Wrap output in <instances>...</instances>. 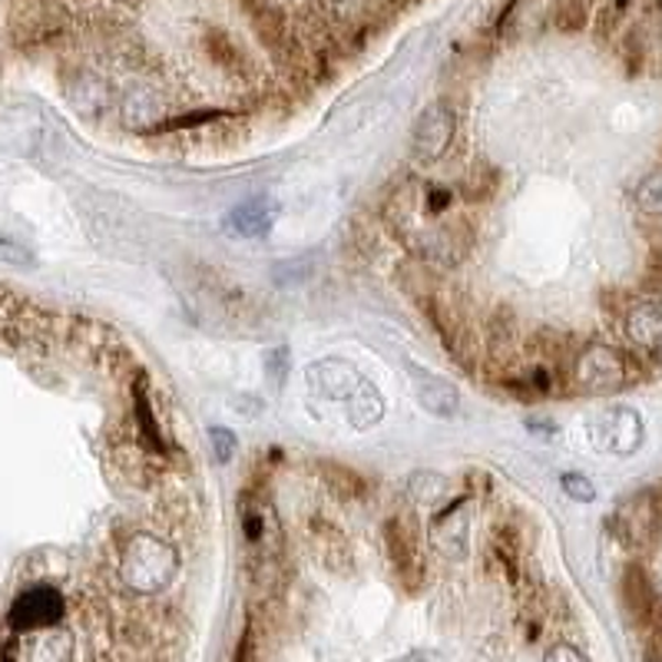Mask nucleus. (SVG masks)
I'll list each match as a JSON object with an SVG mask.
<instances>
[{"label": "nucleus", "mask_w": 662, "mask_h": 662, "mask_svg": "<svg viewBox=\"0 0 662 662\" xmlns=\"http://www.w3.org/2000/svg\"><path fill=\"white\" fill-rule=\"evenodd\" d=\"M543 662H586V655L576 645H569V642H556V645L546 649Z\"/></svg>", "instance_id": "29"}, {"label": "nucleus", "mask_w": 662, "mask_h": 662, "mask_svg": "<svg viewBox=\"0 0 662 662\" xmlns=\"http://www.w3.org/2000/svg\"><path fill=\"white\" fill-rule=\"evenodd\" d=\"M645 662H662V649H652V652L645 655Z\"/></svg>", "instance_id": "31"}, {"label": "nucleus", "mask_w": 662, "mask_h": 662, "mask_svg": "<svg viewBox=\"0 0 662 662\" xmlns=\"http://www.w3.org/2000/svg\"><path fill=\"white\" fill-rule=\"evenodd\" d=\"M209 447H213V457L219 460V464H229L232 457H236V434L229 431V427H213L209 431Z\"/></svg>", "instance_id": "27"}, {"label": "nucleus", "mask_w": 662, "mask_h": 662, "mask_svg": "<svg viewBox=\"0 0 662 662\" xmlns=\"http://www.w3.org/2000/svg\"><path fill=\"white\" fill-rule=\"evenodd\" d=\"M180 569V553L170 540L156 533H130L120 553V579L137 596H156L163 593Z\"/></svg>", "instance_id": "1"}, {"label": "nucleus", "mask_w": 662, "mask_h": 662, "mask_svg": "<svg viewBox=\"0 0 662 662\" xmlns=\"http://www.w3.org/2000/svg\"><path fill=\"white\" fill-rule=\"evenodd\" d=\"M0 262H4V265H18V269H31L34 256H31V249H24L14 239H0Z\"/></svg>", "instance_id": "28"}, {"label": "nucleus", "mask_w": 662, "mask_h": 662, "mask_svg": "<svg viewBox=\"0 0 662 662\" xmlns=\"http://www.w3.org/2000/svg\"><path fill=\"white\" fill-rule=\"evenodd\" d=\"M64 612H67L64 593L54 589V586H47V583H41V586L24 589V593L14 599L8 622H11L14 632H34V629L61 626Z\"/></svg>", "instance_id": "6"}, {"label": "nucleus", "mask_w": 662, "mask_h": 662, "mask_svg": "<svg viewBox=\"0 0 662 662\" xmlns=\"http://www.w3.org/2000/svg\"><path fill=\"white\" fill-rule=\"evenodd\" d=\"M348 401H351V424L355 427H375L381 421L384 404H381V394L371 388V381H361Z\"/></svg>", "instance_id": "21"}, {"label": "nucleus", "mask_w": 662, "mask_h": 662, "mask_svg": "<svg viewBox=\"0 0 662 662\" xmlns=\"http://www.w3.org/2000/svg\"><path fill=\"white\" fill-rule=\"evenodd\" d=\"M408 493H411L414 503H441L451 493V480L441 477V474H434V470H417L408 480Z\"/></svg>", "instance_id": "22"}, {"label": "nucleus", "mask_w": 662, "mask_h": 662, "mask_svg": "<svg viewBox=\"0 0 662 662\" xmlns=\"http://www.w3.org/2000/svg\"><path fill=\"white\" fill-rule=\"evenodd\" d=\"M318 477H322L325 490L338 500H361L368 493V477L341 460H322Z\"/></svg>", "instance_id": "20"}, {"label": "nucleus", "mask_w": 662, "mask_h": 662, "mask_svg": "<svg viewBox=\"0 0 662 662\" xmlns=\"http://www.w3.org/2000/svg\"><path fill=\"white\" fill-rule=\"evenodd\" d=\"M203 51L209 57L213 67H219L223 74L236 77V80H249L252 77V57L249 51L239 44V37H232L223 28H206L203 34Z\"/></svg>", "instance_id": "14"}, {"label": "nucleus", "mask_w": 662, "mask_h": 662, "mask_svg": "<svg viewBox=\"0 0 662 662\" xmlns=\"http://www.w3.org/2000/svg\"><path fill=\"white\" fill-rule=\"evenodd\" d=\"M583 24H586V4H583V0H556L553 28L573 34V31H583Z\"/></svg>", "instance_id": "24"}, {"label": "nucleus", "mask_w": 662, "mask_h": 662, "mask_svg": "<svg viewBox=\"0 0 662 662\" xmlns=\"http://www.w3.org/2000/svg\"><path fill=\"white\" fill-rule=\"evenodd\" d=\"M622 606L629 612V619L639 629H655L662 619V603L655 593V583L649 579V573L642 566H626L622 573Z\"/></svg>", "instance_id": "8"}, {"label": "nucleus", "mask_w": 662, "mask_h": 662, "mask_svg": "<svg viewBox=\"0 0 662 662\" xmlns=\"http://www.w3.org/2000/svg\"><path fill=\"white\" fill-rule=\"evenodd\" d=\"M308 381L315 384V391H318L322 398L348 401V398L355 394V388H358L365 378L355 371V365H348V361H341V358H325V361H318V365L308 371Z\"/></svg>", "instance_id": "18"}, {"label": "nucleus", "mask_w": 662, "mask_h": 662, "mask_svg": "<svg viewBox=\"0 0 662 662\" xmlns=\"http://www.w3.org/2000/svg\"><path fill=\"white\" fill-rule=\"evenodd\" d=\"M569 381L586 394H612L632 381V358L612 345L589 341L569 365Z\"/></svg>", "instance_id": "2"}, {"label": "nucleus", "mask_w": 662, "mask_h": 662, "mask_svg": "<svg viewBox=\"0 0 662 662\" xmlns=\"http://www.w3.org/2000/svg\"><path fill=\"white\" fill-rule=\"evenodd\" d=\"M622 332L632 348L652 355L662 348V299L659 295H642L629 302L622 315Z\"/></svg>", "instance_id": "9"}, {"label": "nucleus", "mask_w": 662, "mask_h": 662, "mask_svg": "<svg viewBox=\"0 0 662 662\" xmlns=\"http://www.w3.org/2000/svg\"><path fill=\"white\" fill-rule=\"evenodd\" d=\"M305 540L328 573H348L351 569V543L332 520L308 517L305 520Z\"/></svg>", "instance_id": "13"}, {"label": "nucleus", "mask_w": 662, "mask_h": 662, "mask_svg": "<svg viewBox=\"0 0 662 662\" xmlns=\"http://www.w3.org/2000/svg\"><path fill=\"white\" fill-rule=\"evenodd\" d=\"M659 497L652 490H639L632 497H626L612 517H609V530L616 533V540L629 550H645L652 546V540L659 536L662 527V510H659Z\"/></svg>", "instance_id": "4"}, {"label": "nucleus", "mask_w": 662, "mask_h": 662, "mask_svg": "<svg viewBox=\"0 0 662 662\" xmlns=\"http://www.w3.org/2000/svg\"><path fill=\"white\" fill-rule=\"evenodd\" d=\"M275 206L269 199H246L223 216V229L236 239H262L275 226Z\"/></svg>", "instance_id": "15"}, {"label": "nucleus", "mask_w": 662, "mask_h": 662, "mask_svg": "<svg viewBox=\"0 0 662 662\" xmlns=\"http://www.w3.org/2000/svg\"><path fill=\"white\" fill-rule=\"evenodd\" d=\"M599 441L612 454H632L642 444V421L632 408H612L599 421Z\"/></svg>", "instance_id": "17"}, {"label": "nucleus", "mask_w": 662, "mask_h": 662, "mask_svg": "<svg viewBox=\"0 0 662 662\" xmlns=\"http://www.w3.org/2000/svg\"><path fill=\"white\" fill-rule=\"evenodd\" d=\"M123 117L133 130L143 133H156L170 113H166V97L156 87H137L127 100H123Z\"/></svg>", "instance_id": "19"}, {"label": "nucleus", "mask_w": 662, "mask_h": 662, "mask_svg": "<svg viewBox=\"0 0 662 662\" xmlns=\"http://www.w3.org/2000/svg\"><path fill=\"white\" fill-rule=\"evenodd\" d=\"M560 487H563V493H566L569 500H576V503H589V500L596 497L593 480L583 477V474H563V477H560Z\"/></svg>", "instance_id": "26"}, {"label": "nucleus", "mask_w": 662, "mask_h": 662, "mask_svg": "<svg viewBox=\"0 0 662 662\" xmlns=\"http://www.w3.org/2000/svg\"><path fill=\"white\" fill-rule=\"evenodd\" d=\"M454 137H457V113H454L451 100H434L414 120L411 150H414V156L421 163H434V160H441L451 150Z\"/></svg>", "instance_id": "5"}, {"label": "nucleus", "mask_w": 662, "mask_h": 662, "mask_svg": "<svg viewBox=\"0 0 662 662\" xmlns=\"http://www.w3.org/2000/svg\"><path fill=\"white\" fill-rule=\"evenodd\" d=\"M67 100H70L84 117L104 120L107 110H110V104H113V90H110V84H107L104 74H97L94 67L77 64V67H70V74H67Z\"/></svg>", "instance_id": "10"}, {"label": "nucleus", "mask_w": 662, "mask_h": 662, "mask_svg": "<svg viewBox=\"0 0 662 662\" xmlns=\"http://www.w3.org/2000/svg\"><path fill=\"white\" fill-rule=\"evenodd\" d=\"M130 398H133V414H137V434L143 441V447L156 457H170L173 447L166 444L163 424L156 417V404H153V381L143 368H137L133 381H130Z\"/></svg>", "instance_id": "7"}, {"label": "nucleus", "mask_w": 662, "mask_h": 662, "mask_svg": "<svg viewBox=\"0 0 662 662\" xmlns=\"http://www.w3.org/2000/svg\"><path fill=\"white\" fill-rule=\"evenodd\" d=\"M74 659V636L61 626L18 632L14 639V662H70Z\"/></svg>", "instance_id": "12"}, {"label": "nucleus", "mask_w": 662, "mask_h": 662, "mask_svg": "<svg viewBox=\"0 0 662 662\" xmlns=\"http://www.w3.org/2000/svg\"><path fill=\"white\" fill-rule=\"evenodd\" d=\"M467 530H470V523H467V497H454L431 520V543L441 550V556L464 560L467 556Z\"/></svg>", "instance_id": "11"}, {"label": "nucleus", "mask_w": 662, "mask_h": 662, "mask_svg": "<svg viewBox=\"0 0 662 662\" xmlns=\"http://www.w3.org/2000/svg\"><path fill=\"white\" fill-rule=\"evenodd\" d=\"M636 209L645 216H662V170L649 173L639 186H636Z\"/></svg>", "instance_id": "23"}, {"label": "nucleus", "mask_w": 662, "mask_h": 662, "mask_svg": "<svg viewBox=\"0 0 662 662\" xmlns=\"http://www.w3.org/2000/svg\"><path fill=\"white\" fill-rule=\"evenodd\" d=\"M411 384H414V394H417V404L434 414V417H454L457 408H460V394L457 388L441 378V375H431V371H421V368H411Z\"/></svg>", "instance_id": "16"}, {"label": "nucleus", "mask_w": 662, "mask_h": 662, "mask_svg": "<svg viewBox=\"0 0 662 662\" xmlns=\"http://www.w3.org/2000/svg\"><path fill=\"white\" fill-rule=\"evenodd\" d=\"M232 662H262V639H259V629L252 622L242 629Z\"/></svg>", "instance_id": "25"}, {"label": "nucleus", "mask_w": 662, "mask_h": 662, "mask_svg": "<svg viewBox=\"0 0 662 662\" xmlns=\"http://www.w3.org/2000/svg\"><path fill=\"white\" fill-rule=\"evenodd\" d=\"M384 553L391 560L394 579L408 589L417 593L424 586V550H421V530H417V517L411 510H394L384 520Z\"/></svg>", "instance_id": "3"}, {"label": "nucleus", "mask_w": 662, "mask_h": 662, "mask_svg": "<svg viewBox=\"0 0 662 662\" xmlns=\"http://www.w3.org/2000/svg\"><path fill=\"white\" fill-rule=\"evenodd\" d=\"M652 54L662 61V24L655 28V34H652Z\"/></svg>", "instance_id": "30"}]
</instances>
